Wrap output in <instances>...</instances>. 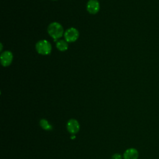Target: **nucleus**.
<instances>
[{
  "mask_svg": "<svg viewBox=\"0 0 159 159\" xmlns=\"http://www.w3.org/2000/svg\"><path fill=\"white\" fill-rule=\"evenodd\" d=\"M54 1H55V0H54Z\"/></svg>",
  "mask_w": 159,
  "mask_h": 159,
  "instance_id": "12",
  "label": "nucleus"
},
{
  "mask_svg": "<svg viewBox=\"0 0 159 159\" xmlns=\"http://www.w3.org/2000/svg\"><path fill=\"white\" fill-rule=\"evenodd\" d=\"M12 53L9 51H5L1 55V63L4 66H9L12 63Z\"/></svg>",
  "mask_w": 159,
  "mask_h": 159,
  "instance_id": "5",
  "label": "nucleus"
},
{
  "mask_svg": "<svg viewBox=\"0 0 159 159\" xmlns=\"http://www.w3.org/2000/svg\"><path fill=\"white\" fill-rule=\"evenodd\" d=\"M47 30L48 34L55 40L61 37L64 32L63 28L61 25L56 22L50 24Z\"/></svg>",
  "mask_w": 159,
  "mask_h": 159,
  "instance_id": "1",
  "label": "nucleus"
},
{
  "mask_svg": "<svg viewBox=\"0 0 159 159\" xmlns=\"http://www.w3.org/2000/svg\"><path fill=\"white\" fill-rule=\"evenodd\" d=\"M64 37L67 42H73L78 39L79 37V32L76 29L71 27L65 32Z\"/></svg>",
  "mask_w": 159,
  "mask_h": 159,
  "instance_id": "3",
  "label": "nucleus"
},
{
  "mask_svg": "<svg viewBox=\"0 0 159 159\" xmlns=\"http://www.w3.org/2000/svg\"><path fill=\"white\" fill-rule=\"evenodd\" d=\"M75 135H72V136L71 137V139H75Z\"/></svg>",
  "mask_w": 159,
  "mask_h": 159,
  "instance_id": "11",
  "label": "nucleus"
},
{
  "mask_svg": "<svg viewBox=\"0 0 159 159\" xmlns=\"http://www.w3.org/2000/svg\"><path fill=\"white\" fill-rule=\"evenodd\" d=\"M41 127L45 130H52L53 129L52 125L49 123V122L45 119H42L39 122Z\"/></svg>",
  "mask_w": 159,
  "mask_h": 159,
  "instance_id": "8",
  "label": "nucleus"
},
{
  "mask_svg": "<svg viewBox=\"0 0 159 159\" xmlns=\"http://www.w3.org/2000/svg\"><path fill=\"white\" fill-rule=\"evenodd\" d=\"M56 47L60 51H65L66 50H67L68 45L66 40H60L57 42Z\"/></svg>",
  "mask_w": 159,
  "mask_h": 159,
  "instance_id": "9",
  "label": "nucleus"
},
{
  "mask_svg": "<svg viewBox=\"0 0 159 159\" xmlns=\"http://www.w3.org/2000/svg\"><path fill=\"white\" fill-rule=\"evenodd\" d=\"M99 3L97 0H89L87 3V10L93 14H96L99 11Z\"/></svg>",
  "mask_w": 159,
  "mask_h": 159,
  "instance_id": "7",
  "label": "nucleus"
},
{
  "mask_svg": "<svg viewBox=\"0 0 159 159\" xmlns=\"http://www.w3.org/2000/svg\"><path fill=\"white\" fill-rule=\"evenodd\" d=\"M139 152L135 148H127L123 154L124 159H138Z\"/></svg>",
  "mask_w": 159,
  "mask_h": 159,
  "instance_id": "6",
  "label": "nucleus"
},
{
  "mask_svg": "<svg viewBox=\"0 0 159 159\" xmlns=\"http://www.w3.org/2000/svg\"><path fill=\"white\" fill-rule=\"evenodd\" d=\"M111 159H122V157L120 153H115L112 155Z\"/></svg>",
  "mask_w": 159,
  "mask_h": 159,
  "instance_id": "10",
  "label": "nucleus"
},
{
  "mask_svg": "<svg viewBox=\"0 0 159 159\" xmlns=\"http://www.w3.org/2000/svg\"><path fill=\"white\" fill-rule=\"evenodd\" d=\"M80 124L76 119H70L66 124V129L68 132L72 135H75L80 130Z\"/></svg>",
  "mask_w": 159,
  "mask_h": 159,
  "instance_id": "4",
  "label": "nucleus"
},
{
  "mask_svg": "<svg viewBox=\"0 0 159 159\" xmlns=\"http://www.w3.org/2000/svg\"><path fill=\"white\" fill-rule=\"evenodd\" d=\"M37 52L41 55H48L52 51V45L49 42L46 40L39 41L35 45Z\"/></svg>",
  "mask_w": 159,
  "mask_h": 159,
  "instance_id": "2",
  "label": "nucleus"
}]
</instances>
